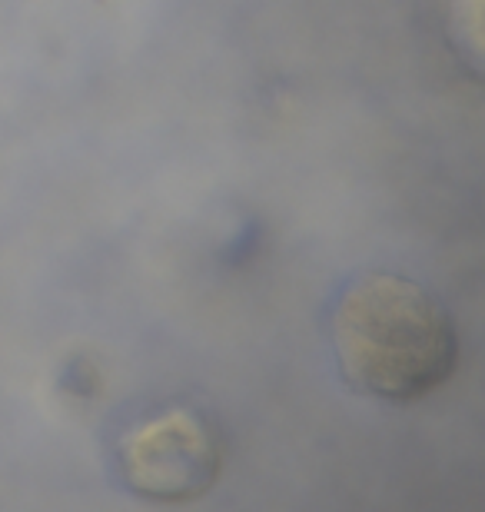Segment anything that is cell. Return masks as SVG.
<instances>
[{"label":"cell","mask_w":485,"mask_h":512,"mask_svg":"<svg viewBox=\"0 0 485 512\" xmlns=\"http://www.w3.org/2000/svg\"><path fill=\"white\" fill-rule=\"evenodd\" d=\"M336 366L363 396L412 403L449 380L459 336L432 290L402 273H366L343 290L329 320Z\"/></svg>","instance_id":"1"},{"label":"cell","mask_w":485,"mask_h":512,"mask_svg":"<svg viewBox=\"0 0 485 512\" xmlns=\"http://www.w3.org/2000/svg\"><path fill=\"white\" fill-rule=\"evenodd\" d=\"M117 469L133 493L183 503L213 486L220 473V436L200 409L160 406L120 433Z\"/></svg>","instance_id":"2"}]
</instances>
